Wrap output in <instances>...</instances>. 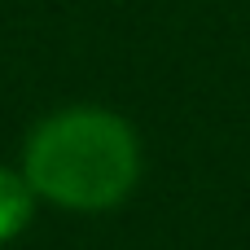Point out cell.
Masks as SVG:
<instances>
[{
    "label": "cell",
    "instance_id": "1",
    "mask_svg": "<svg viewBox=\"0 0 250 250\" xmlns=\"http://www.w3.org/2000/svg\"><path fill=\"white\" fill-rule=\"evenodd\" d=\"M22 176L35 198L66 211L119 207L141 176L136 132L97 105H70L35 123L22 149Z\"/></svg>",
    "mask_w": 250,
    "mask_h": 250
},
{
    "label": "cell",
    "instance_id": "2",
    "mask_svg": "<svg viewBox=\"0 0 250 250\" xmlns=\"http://www.w3.org/2000/svg\"><path fill=\"white\" fill-rule=\"evenodd\" d=\"M35 215V189L22 171L0 167V246L13 242Z\"/></svg>",
    "mask_w": 250,
    "mask_h": 250
}]
</instances>
